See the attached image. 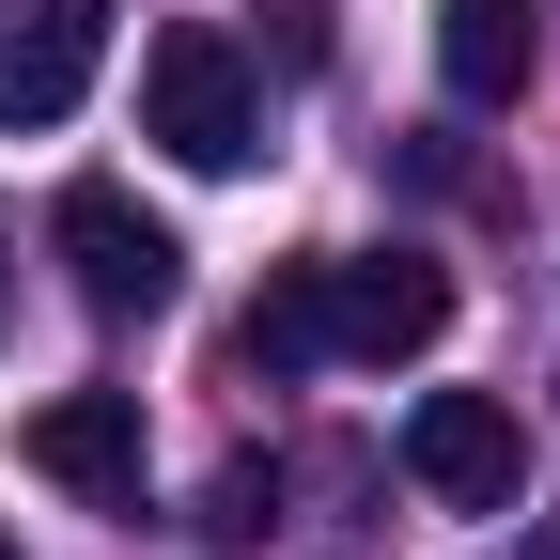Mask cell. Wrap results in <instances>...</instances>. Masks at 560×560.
Returning a JSON list of instances; mask_svg holds the SVG:
<instances>
[{"instance_id": "obj_1", "label": "cell", "mask_w": 560, "mask_h": 560, "mask_svg": "<svg viewBox=\"0 0 560 560\" xmlns=\"http://www.w3.org/2000/svg\"><path fill=\"white\" fill-rule=\"evenodd\" d=\"M140 140H156L172 172H249L265 156V94H249V47L234 32H156L140 47Z\"/></svg>"}, {"instance_id": "obj_2", "label": "cell", "mask_w": 560, "mask_h": 560, "mask_svg": "<svg viewBox=\"0 0 560 560\" xmlns=\"http://www.w3.org/2000/svg\"><path fill=\"white\" fill-rule=\"evenodd\" d=\"M47 249H62V280H79V312H109V327H140V312H172V280H187L172 219H140V202H125L109 172H79V187L47 202Z\"/></svg>"}, {"instance_id": "obj_3", "label": "cell", "mask_w": 560, "mask_h": 560, "mask_svg": "<svg viewBox=\"0 0 560 560\" xmlns=\"http://www.w3.org/2000/svg\"><path fill=\"white\" fill-rule=\"evenodd\" d=\"M405 482L452 499V514H514V482H529L514 405H499V389H420V405H405Z\"/></svg>"}, {"instance_id": "obj_4", "label": "cell", "mask_w": 560, "mask_h": 560, "mask_svg": "<svg viewBox=\"0 0 560 560\" xmlns=\"http://www.w3.org/2000/svg\"><path fill=\"white\" fill-rule=\"evenodd\" d=\"M312 312H327V359H420V342L452 327V265H436V249L312 265Z\"/></svg>"}, {"instance_id": "obj_5", "label": "cell", "mask_w": 560, "mask_h": 560, "mask_svg": "<svg viewBox=\"0 0 560 560\" xmlns=\"http://www.w3.org/2000/svg\"><path fill=\"white\" fill-rule=\"evenodd\" d=\"M109 0H0V125H62L94 94Z\"/></svg>"}, {"instance_id": "obj_6", "label": "cell", "mask_w": 560, "mask_h": 560, "mask_svg": "<svg viewBox=\"0 0 560 560\" xmlns=\"http://www.w3.org/2000/svg\"><path fill=\"white\" fill-rule=\"evenodd\" d=\"M16 452L62 482V499H109V514H140V389H47Z\"/></svg>"}, {"instance_id": "obj_7", "label": "cell", "mask_w": 560, "mask_h": 560, "mask_svg": "<svg viewBox=\"0 0 560 560\" xmlns=\"http://www.w3.org/2000/svg\"><path fill=\"white\" fill-rule=\"evenodd\" d=\"M529 0H436V79L467 94V109H514L529 94Z\"/></svg>"}, {"instance_id": "obj_8", "label": "cell", "mask_w": 560, "mask_h": 560, "mask_svg": "<svg viewBox=\"0 0 560 560\" xmlns=\"http://www.w3.org/2000/svg\"><path fill=\"white\" fill-rule=\"evenodd\" d=\"M327 359V312H312V265H280L249 296V374H312Z\"/></svg>"}, {"instance_id": "obj_9", "label": "cell", "mask_w": 560, "mask_h": 560, "mask_svg": "<svg viewBox=\"0 0 560 560\" xmlns=\"http://www.w3.org/2000/svg\"><path fill=\"white\" fill-rule=\"evenodd\" d=\"M265 514H280V482H265V467H219V514H202V529H219V545H249Z\"/></svg>"}, {"instance_id": "obj_10", "label": "cell", "mask_w": 560, "mask_h": 560, "mask_svg": "<svg viewBox=\"0 0 560 560\" xmlns=\"http://www.w3.org/2000/svg\"><path fill=\"white\" fill-rule=\"evenodd\" d=\"M499 560H560V514H529V529H514V545H499Z\"/></svg>"}, {"instance_id": "obj_11", "label": "cell", "mask_w": 560, "mask_h": 560, "mask_svg": "<svg viewBox=\"0 0 560 560\" xmlns=\"http://www.w3.org/2000/svg\"><path fill=\"white\" fill-rule=\"evenodd\" d=\"M0 296H16V265H0Z\"/></svg>"}, {"instance_id": "obj_12", "label": "cell", "mask_w": 560, "mask_h": 560, "mask_svg": "<svg viewBox=\"0 0 560 560\" xmlns=\"http://www.w3.org/2000/svg\"><path fill=\"white\" fill-rule=\"evenodd\" d=\"M0 560H16V529H0Z\"/></svg>"}]
</instances>
